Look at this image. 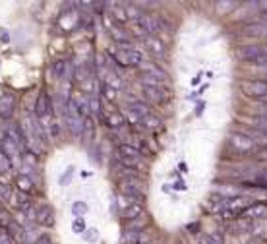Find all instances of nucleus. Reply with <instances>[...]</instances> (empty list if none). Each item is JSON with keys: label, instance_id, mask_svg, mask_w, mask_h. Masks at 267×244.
I'll return each instance as SVG.
<instances>
[{"label": "nucleus", "instance_id": "nucleus-1", "mask_svg": "<svg viewBox=\"0 0 267 244\" xmlns=\"http://www.w3.org/2000/svg\"><path fill=\"white\" fill-rule=\"evenodd\" d=\"M248 206H250V200L246 196H233V198H227L223 202L219 213H221L223 219H233V217L240 215Z\"/></svg>", "mask_w": 267, "mask_h": 244}, {"label": "nucleus", "instance_id": "nucleus-2", "mask_svg": "<svg viewBox=\"0 0 267 244\" xmlns=\"http://www.w3.org/2000/svg\"><path fill=\"white\" fill-rule=\"evenodd\" d=\"M238 56L246 62H258V64L267 62V52L262 45H246L238 50Z\"/></svg>", "mask_w": 267, "mask_h": 244}, {"label": "nucleus", "instance_id": "nucleus-3", "mask_svg": "<svg viewBox=\"0 0 267 244\" xmlns=\"http://www.w3.org/2000/svg\"><path fill=\"white\" fill-rule=\"evenodd\" d=\"M231 147L236 151V153H242V155H246V153H250L254 147H256V142L250 138V136H246V134H240V132H234V134H231Z\"/></svg>", "mask_w": 267, "mask_h": 244}, {"label": "nucleus", "instance_id": "nucleus-4", "mask_svg": "<svg viewBox=\"0 0 267 244\" xmlns=\"http://www.w3.org/2000/svg\"><path fill=\"white\" fill-rule=\"evenodd\" d=\"M242 93L252 99H264L267 97V80H250L242 83Z\"/></svg>", "mask_w": 267, "mask_h": 244}, {"label": "nucleus", "instance_id": "nucleus-5", "mask_svg": "<svg viewBox=\"0 0 267 244\" xmlns=\"http://www.w3.org/2000/svg\"><path fill=\"white\" fill-rule=\"evenodd\" d=\"M52 114V101L49 97V93L43 89L39 95H37V103H35V116L39 120H43L45 116Z\"/></svg>", "mask_w": 267, "mask_h": 244}, {"label": "nucleus", "instance_id": "nucleus-6", "mask_svg": "<svg viewBox=\"0 0 267 244\" xmlns=\"http://www.w3.org/2000/svg\"><path fill=\"white\" fill-rule=\"evenodd\" d=\"M120 192H122L128 200H132L134 204H143V200H145L143 192L139 190L137 182H134V180H122V182H120Z\"/></svg>", "mask_w": 267, "mask_h": 244}, {"label": "nucleus", "instance_id": "nucleus-7", "mask_svg": "<svg viewBox=\"0 0 267 244\" xmlns=\"http://www.w3.org/2000/svg\"><path fill=\"white\" fill-rule=\"evenodd\" d=\"M0 147H4L2 151H4V153L12 159V161H16V159L19 157L21 149H23V147H21V146H19L14 138H10L6 132H4V134H0Z\"/></svg>", "mask_w": 267, "mask_h": 244}, {"label": "nucleus", "instance_id": "nucleus-8", "mask_svg": "<svg viewBox=\"0 0 267 244\" xmlns=\"http://www.w3.org/2000/svg\"><path fill=\"white\" fill-rule=\"evenodd\" d=\"M139 25H141V29L149 35V33H155V31H159L161 29V23H163V17L161 16H157V14H153V12H149V14H141V17H139V21H137Z\"/></svg>", "mask_w": 267, "mask_h": 244}, {"label": "nucleus", "instance_id": "nucleus-9", "mask_svg": "<svg viewBox=\"0 0 267 244\" xmlns=\"http://www.w3.org/2000/svg\"><path fill=\"white\" fill-rule=\"evenodd\" d=\"M35 219H37V223H39L41 227H47V229L54 227V223H56V215H54V210H52L50 206H41V208H37Z\"/></svg>", "mask_w": 267, "mask_h": 244}, {"label": "nucleus", "instance_id": "nucleus-10", "mask_svg": "<svg viewBox=\"0 0 267 244\" xmlns=\"http://www.w3.org/2000/svg\"><path fill=\"white\" fill-rule=\"evenodd\" d=\"M141 93H143V99H145V101L155 103V105H163V103H167V99H168V93H167L163 87H147V85H143Z\"/></svg>", "mask_w": 267, "mask_h": 244}, {"label": "nucleus", "instance_id": "nucleus-11", "mask_svg": "<svg viewBox=\"0 0 267 244\" xmlns=\"http://www.w3.org/2000/svg\"><path fill=\"white\" fill-rule=\"evenodd\" d=\"M14 107H16V99H14V95H10V93H2V95H0V118H2V120L12 118V114H14Z\"/></svg>", "mask_w": 267, "mask_h": 244}, {"label": "nucleus", "instance_id": "nucleus-12", "mask_svg": "<svg viewBox=\"0 0 267 244\" xmlns=\"http://www.w3.org/2000/svg\"><path fill=\"white\" fill-rule=\"evenodd\" d=\"M118 157L124 159V161H132V163H137L141 161V151L135 147V146H130V144H120L118 146Z\"/></svg>", "mask_w": 267, "mask_h": 244}, {"label": "nucleus", "instance_id": "nucleus-13", "mask_svg": "<svg viewBox=\"0 0 267 244\" xmlns=\"http://www.w3.org/2000/svg\"><path fill=\"white\" fill-rule=\"evenodd\" d=\"M266 215H267V204L266 202L252 204V206H248V208L240 213L242 219H260V217H266Z\"/></svg>", "mask_w": 267, "mask_h": 244}, {"label": "nucleus", "instance_id": "nucleus-14", "mask_svg": "<svg viewBox=\"0 0 267 244\" xmlns=\"http://www.w3.org/2000/svg\"><path fill=\"white\" fill-rule=\"evenodd\" d=\"M143 43H145V49L149 50V54H153V56H157V58L165 56V43H163L161 39L147 35V37L143 39Z\"/></svg>", "mask_w": 267, "mask_h": 244}, {"label": "nucleus", "instance_id": "nucleus-15", "mask_svg": "<svg viewBox=\"0 0 267 244\" xmlns=\"http://www.w3.org/2000/svg\"><path fill=\"white\" fill-rule=\"evenodd\" d=\"M137 68L141 70V74H149V76H153V78H157V80H161V81H167V80H168V78H167V72L161 70L157 64L149 62V60H143Z\"/></svg>", "mask_w": 267, "mask_h": 244}, {"label": "nucleus", "instance_id": "nucleus-16", "mask_svg": "<svg viewBox=\"0 0 267 244\" xmlns=\"http://www.w3.org/2000/svg\"><path fill=\"white\" fill-rule=\"evenodd\" d=\"M16 186H17V190H19L21 194H29V192L35 190L33 180H31L29 177H25V175H17V177H16Z\"/></svg>", "mask_w": 267, "mask_h": 244}, {"label": "nucleus", "instance_id": "nucleus-17", "mask_svg": "<svg viewBox=\"0 0 267 244\" xmlns=\"http://www.w3.org/2000/svg\"><path fill=\"white\" fill-rule=\"evenodd\" d=\"M143 213V210H141V204H130V206H126L124 210H122V219L124 221H134L135 217H139Z\"/></svg>", "mask_w": 267, "mask_h": 244}, {"label": "nucleus", "instance_id": "nucleus-18", "mask_svg": "<svg viewBox=\"0 0 267 244\" xmlns=\"http://www.w3.org/2000/svg\"><path fill=\"white\" fill-rule=\"evenodd\" d=\"M122 244H143V235L137 229H128L122 233Z\"/></svg>", "mask_w": 267, "mask_h": 244}, {"label": "nucleus", "instance_id": "nucleus-19", "mask_svg": "<svg viewBox=\"0 0 267 244\" xmlns=\"http://www.w3.org/2000/svg\"><path fill=\"white\" fill-rule=\"evenodd\" d=\"M82 87H83V91H85L89 97L99 95V81H97V78H93V76H89V78L82 83Z\"/></svg>", "mask_w": 267, "mask_h": 244}, {"label": "nucleus", "instance_id": "nucleus-20", "mask_svg": "<svg viewBox=\"0 0 267 244\" xmlns=\"http://www.w3.org/2000/svg\"><path fill=\"white\" fill-rule=\"evenodd\" d=\"M141 128H145V130H149V132L159 130V128H161V120H159V116H155L153 113H149L145 118H141Z\"/></svg>", "mask_w": 267, "mask_h": 244}, {"label": "nucleus", "instance_id": "nucleus-21", "mask_svg": "<svg viewBox=\"0 0 267 244\" xmlns=\"http://www.w3.org/2000/svg\"><path fill=\"white\" fill-rule=\"evenodd\" d=\"M89 111H91V114H95V116H99L101 120H103V101L99 99V95H95V97H89Z\"/></svg>", "mask_w": 267, "mask_h": 244}, {"label": "nucleus", "instance_id": "nucleus-22", "mask_svg": "<svg viewBox=\"0 0 267 244\" xmlns=\"http://www.w3.org/2000/svg\"><path fill=\"white\" fill-rule=\"evenodd\" d=\"M66 72H68V62L66 60H62V58H58L54 64H52V76L54 78H64L66 76Z\"/></svg>", "mask_w": 267, "mask_h": 244}, {"label": "nucleus", "instance_id": "nucleus-23", "mask_svg": "<svg viewBox=\"0 0 267 244\" xmlns=\"http://www.w3.org/2000/svg\"><path fill=\"white\" fill-rule=\"evenodd\" d=\"M103 85H107V87H111V89L118 91V89L122 87V80L118 78V74L111 72V74H107V76H105V83H103Z\"/></svg>", "mask_w": 267, "mask_h": 244}, {"label": "nucleus", "instance_id": "nucleus-24", "mask_svg": "<svg viewBox=\"0 0 267 244\" xmlns=\"http://www.w3.org/2000/svg\"><path fill=\"white\" fill-rule=\"evenodd\" d=\"M130 113H134V114L141 120V118H145V116L149 114V107H147L145 103L137 101V103H132V105H130Z\"/></svg>", "mask_w": 267, "mask_h": 244}, {"label": "nucleus", "instance_id": "nucleus-25", "mask_svg": "<svg viewBox=\"0 0 267 244\" xmlns=\"http://www.w3.org/2000/svg\"><path fill=\"white\" fill-rule=\"evenodd\" d=\"M236 6H238V2H234V0H219V2H215V8H217L219 14H229Z\"/></svg>", "mask_w": 267, "mask_h": 244}, {"label": "nucleus", "instance_id": "nucleus-26", "mask_svg": "<svg viewBox=\"0 0 267 244\" xmlns=\"http://www.w3.org/2000/svg\"><path fill=\"white\" fill-rule=\"evenodd\" d=\"M128 60H130V66H139V64L145 60V54H143L141 50L128 49Z\"/></svg>", "mask_w": 267, "mask_h": 244}, {"label": "nucleus", "instance_id": "nucleus-27", "mask_svg": "<svg viewBox=\"0 0 267 244\" xmlns=\"http://www.w3.org/2000/svg\"><path fill=\"white\" fill-rule=\"evenodd\" d=\"M105 122H107L109 126H113V128H120V126L124 124V116H122L120 113H111V114L105 118Z\"/></svg>", "mask_w": 267, "mask_h": 244}, {"label": "nucleus", "instance_id": "nucleus-28", "mask_svg": "<svg viewBox=\"0 0 267 244\" xmlns=\"http://www.w3.org/2000/svg\"><path fill=\"white\" fill-rule=\"evenodd\" d=\"M113 21L115 23H128V16H126V8H113Z\"/></svg>", "mask_w": 267, "mask_h": 244}, {"label": "nucleus", "instance_id": "nucleus-29", "mask_svg": "<svg viewBox=\"0 0 267 244\" xmlns=\"http://www.w3.org/2000/svg\"><path fill=\"white\" fill-rule=\"evenodd\" d=\"M12 169V159L0 149V175H4V173H8Z\"/></svg>", "mask_w": 267, "mask_h": 244}, {"label": "nucleus", "instance_id": "nucleus-30", "mask_svg": "<svg viewBox=\"0 0 267 244\" xmlns=\"http://www.w3.org/2000/svg\"><path fill=\"white\" fill-rule=\"evenodd\" d=\"M115 58H117V62L120 64V66H130V60H128V49L124 47V49H118V52L115 54Z\"/></svg>", "mask_w": 267, "mask_h": 244}, {"label": "nucleus", "instance_id": "nucleus-31", "mask_svg": "<svg viewBox=\"0 0 267 244\" xmlns=\"http://www.w3.org/2000/svg\"><path fill=\"white\" fill-rule=\"evenodd\" d=\"M87 210H89V208H87L85 202H74V204H72V213H74V215H83Z\"/></svg>", "mask_w": 267, "mask_h": 244}, {"label": "nucleus", "instance_id": "nucleus-32", "mask_svg": "<svg viewBox=\"0 0 267 244\" xmlns=\"http://www.w3.org/2000/svg\"><path fill=\"white\" fill-rule=\"evenodd\" d=\"M200 244H223V241L217 235H201L200 237Z\"/></svg>", "mask_w": 267, "mask_h": 244}, {"label": "nucleus", "instance_id": "nucleus-33", "mask_svg": "<svg viewBox=\"0 0 267 244\" xmlns=\"http://www.w3.org/2000/svg\"><path fill=\"white\" fill-rule=\"evenodd\" d=\"M248 33H252V35H266V33H267V25H266V23L250 25V27H248Z\"/></svg>", "mask_w": 267, "mask_h": 244}, {"label": "nucleus", "instance_id": "nucleus-34", "mask_svg": "<svg viewBox=\"0 0 267 244\" xmlns=\"http://www.w3.org/2000/svg\"><path fill=\"white\" fill-rule=\"evenodd\" d=\"M254 126H258L262 132L267 134V116H256L254 118Z\"/></svg>", "mask_w": 267, "mask_h": 244}, {"label": "nucleus", "instance_id": "nucleus-35", "mask_svg": "<svg viewBox=\"0 0 267 244\" xmlns=\"http://www.w3.org/2000/svg\"><path fill=\"white\" fill-rule=\"evenodd\" d=\"M103 95H105L107 101H111V103H115V99H117V91L111 89V87H107V85H103Z\"/></svg>", "mask_w": 267, "mask_h": 244}, {"label": "nucleus", "instance_id": "nucleus-36", "mask_svg": "<svg viewBox=\"0 0 267 244\" xmlns=\"http://www.w3.org/2000/svg\"><path fill=\"white\" fill-rule=\"evenodd\" d=\"M132 33L135 35V37H143V39L147 37V33L141 29V25H139L137 21H134V23H132Z\"/></svg>", "mask_w": 267, "mask_h": 244}, {"label": "nucleus", "instance_id": "nucleus-37", "mask_svg": "<svg viewBox=\"0 0 267 244\" xmlns=\"http://www.w3.org/2000/svg\"><path fill=\"white\" fill-rule=\"evenodd\" d=\"M0 244H12V235L4 229H0Z\"/></svg>", "mask_w": 267, "mask_h": 244}, {"label": "nucleus", "instance_id": "nucleus-38", "mask_svg": "<svg viewBox=\"0 0 267 244\" xmlns=\"http://www.w3.org/2000/svg\"><path fill=\"white\" fill-rule=\"evenodd\" d=\"M83 229H85V223H83L82 219H76V223H74V231H76V233H83Z\"/></svg>", "mask_w": 267, "mask_h": 244}, {"label": "nucleus", "instance_id": "nucleus-39", "mask_svg": "<svg viewBox=\"0 0 267 244\" xmlns=\"http://www.w3.org/2000/svg\"><path fill=\"white\" fill-rule=\"evenodd\" d=\"M85 239H87L89 243H95V241H97V231H89V233L85 235Z\"/></svg>", "mask_w": 267, "mask_h": 244}, {"label": "nucleus", "instance_id": "nucleus-40", "mask_svg": "<svg viewBox=\"0 0 267 244\" xmlns=\"http://www.w3.org/2000/svg\"><path fill=\"white\" fill-rule=\"evenodd\" d=\"M0 198H2V200H10V196H8V188L2 186V184H0Z\"/></svg>", "mask_w": 267, "mask_h": 244}, {"label": "nucleus", "instance_id": "nucleus-41", "mask_svg": "<svg viewBox=\"0 0 267 244\" xmlns=\"http://www.w3.org/2000/svg\"><path fill=\"white\" fill-rule=\"evenodd\" d=\"M258 6H260L264 12H267V0H266V2H258Z\"/></svg>", "mask_w": 267, "mask_h": 244}, {"label": "nucleus", "instance_id": "nucleus-42", "mask_svg": "<svg viewBox=\"0 0 267 244\" xmlns=\"http://www.w3.org/2000/svg\"><path fill=\"white\" fill-rule=\"evenodd\" d=\"M39 241H43V244H50V243H49V241H50L49 237H43V239H39Z\"/></svg>", "mask_w": 267, "mask_h": 244}]
</instances>
